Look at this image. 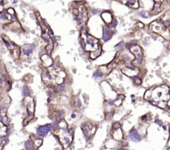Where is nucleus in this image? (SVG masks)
Instances as JSON below:
<instances>
[{"instance_id": "obj_1", "label": "nucleus", "mask_w": 170, "mask_h": 150, "mask_svg": "<svg viewBox=\"0 0 170 150\" xmlns=\"http://www.w3.org/2000/svg\"><path fill=\"white\" fill-rule=\"evenodd\" d=\"M150 99L151 103H153V104L158 106L162 108H167L168 101L170 99L169 89L165 85L156 88L155 89L152 90Z\"/></svg>"}, {"instance_id": "obj_2", "label": "nucleus", "mask_w": 170, "mask_h": 150, "mask_svg": "<svg viewBox=\"0 0 170 150\" xmlns=\"http://www.w3.org/2000/svg\"><path fill=\"white\" fill-rule=\"evenodd\" d=\"M150 28L153 32L158 33V34L161 35L165 39L170 40V31L168 28L163 24V23L159 22L158 20L153 22L150 24Z\"/></svg>"}, {"instance_id": "obj_3", "label": "nucleus", "mask_w": 170, "mask_h": 150, "mask_svg": "<svg viewBox=\"0 0 170 150\" xmlns=\"http://www.w3.org/2000/svg\"><path fill=\"white\" fill-rule=\"evenodd\" d=\"M83 43H84V49L87 51H95L98 48V40L97 38L88 35L87 33L82 35Z\"/></svg>"}, {"instance_id": "obj_4", "label": "nucleus", "mask_w": 170, "mask_h": 150, "mask_svg": "<svg viewBox=\"0 0 170 150\" xmlns=\"http://www.w3.org/2000/svg\"><path fill=\"white\" fill-rule=\"evenodd\" d=\"M131 52L134 54L135 59L133 62V64L134 66H138L143 63V52L140 47L138 46H133L131 48Z\"/></svg>"}, {"instance_id": "obj_5", "label": "nucleus", "mask_w": 170, "mask_h": 150, "mask_svg": "<svg viewBox=\"0 0 170 150\" xmlns=\"http://www.w3.org/2000/svg\"><path fill=\"white\" fill-rule=\"evenodd\" d=\"M50 129H51V125L47 124V125L38 127V129H37V132H38V134L39 136L43 137V136H45L49 131H50Z\"/></svg>"}, {"instance_id": "obj_6", "label": "nucleus", "mask_w": 170, "mask_h": 150, "mask_svg": "<svg viewBox=\"0 0 170 150\" xmlns=\"http://www.w3.org/2000/svg\"><path fill=\"white\" fill-rule=\"evenodd\" d=\"M122 71L123 73H125L126 75H128V76H135V75H137L138 73V69L136 68H129V67H126V68H122Z\"/></svg>"}, {"instance_id": "obj_7", "label": "nucleus", "mask_w": 170, "mask_h": 150, "mask_svg": "<svg viewBox=\"0 0 170 150\" xmlns=\"http://www.w3.org/2000/svg\"><path fill=\"white\" fill-rule=\"evenodd\" d=\"M129 138H131L133 141H134V142H138V141H140V139H141V137L139 135V133H138V132L136 130V129H134V128H133V129L130 130V132H129Z\"/></svg>"}, {"instance_id": "obj_8", "label": "nucleus", "mask_w": 170, "mask_h": 150, "mask_svg": "<svg viewBox=\"0 0 170 150\" xmlns=\"http://www.w3.org/2000/svg\"><path fill=\"white\" fill-rule=\"evenodd\" d=\"M123 2H124V4L133 8V9L138 8V0H123Z\"/></svg>"}, {"instance_id": "obj_9", "label": "nucleus", "mask_w": 170, "mask_h": 150, "mask_svg": "<svg viewBox=\"0 0 170 150\" xmlns=\"http://www.w3.org/2000/svg\"><path fill=\"white\" fill-rule=\"evenodd\" d=\"M113 36V33L111 30H109L108 28H105L103 29V39L104 41H108L112 38Z\"/></svg>"}, {"instance_id": "obj_10", "label": "nucleus", "mask_w": 170, "mask_h": 150, "mask_svg": "<svg viewBox=\"0 0 170 150\" xmlns=\"http://www.w3.org/2000/svg\"><path fill=\"white\" fill-rule=\"evenodd\" d=\"M33 48H34V45L32 44H26L23 48V53L24 55H29V54L33 51Z\"/></svg>"}, {"instance_id": "obj_11", "label": "nucleus", "mask_w": 170, "mask_h": 150, "mask_svg": "<svg viewBox=\"0 0 170 150\" xmlns=\"http://www.w3.org/2000/svg\"><path fill=\"white\" fill-rule=\"evenodd\" d=\"M102 18L105 21V23L107 24H109V23L112 22V19H113V17H112V14L109 12H105L102 14Z\"/></svg>"}, {"instance_id": "obj_12", "label": "nucleus", "mask_w": 170, "mask_h": 150, "mask_svg": "<svg viewBox=\"0 0 170 150\" xmlns=\"http://www.w3.org/2000/svg\"><path fill=\"white\" fill-rule=\"evenodd\" d=\"M42 59H43V65L45 67L51 66L52 63H53V61H52L51 58L48 55H47V54L42 57Z\"/></svg>"}, {"instance_id": "obj_13", "label": "nucleus", "mask_w": 170, "mask_h": 150, "mask_svg": "<svg viewBox=\"0 0 170 150\" xmlns=\"http://www.w3.org/2000/svg\"><path fill=\"white\" fill-rule=\"evenodd\" d=\"M25 147L27 150H34V147H33V144L31 141H27L25 143Z\"/></svg>"}, {"instance_id": "obj_14", "label": "nucleus", "mask_w": 170, "mask_h": 150, "mask_svg": "<svg viewBox=\"0 0 170 150\" xmlns=\"http://www.w3.org/2000/svg\"><path fill=\"white\" fill-rule=\"evenodd\" d=\"M8 13H9L10 15H14V14H15L14 10L13 9H8Z\"/></svg>"}, {"instance_id": "obj_15", "label": "nucleus", "mask_w": 170, "mask_h": 150, "mask_svg": "<svg viewBox=\"0 0 170 150\" xmlns=\"http://www.w3.org/2000/svg\"><path fill=\"white\" fill-rule=\"evenodd\" d=\"M117 24H118V22L116 21V20H115V21H114V23H113V24H111L110 27H111V28H114L115 26L117 25Z\"/></svg>"}]
</instances>
